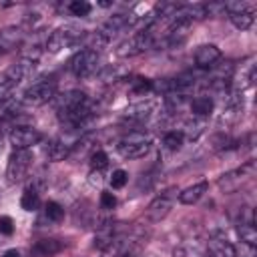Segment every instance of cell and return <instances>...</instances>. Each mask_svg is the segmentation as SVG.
<instances>
[{
  "label": "cell",
  "instance_id": "obj_25",
  "mask_svg": "<svg viewBox=\"0 0 257 257\" xmlns=\"http://www.w3.org/2000/svg\"><path fill=\"white\" fill-rule=\"evenodd\" d=\"M90 10H92V6L86 2V0H72L70 4H68V12L72 14V16H88L90 14Z\"/></svg>",
  "mask_w": 257,
  "mask_h": 257
},
{
  "label": "cell",
  "instance_id": "obj_9",
  "mask_svg": "<svg viewBox=\"0 0 257 257\" xmlns=\"http://www.w3.org/2000/svg\"><path fill=\"white\" fill-rule=\"evenodd\" d=\"M40 139H42L40 131H36L34 126H28V124L14 126L8 135V141L14 147V151H30V147L40 143Z\"/></svg>",
  "mask_w": 257,
  "mask_h": 257
},
{
  "label": "cell",
  "instance_id": "obj_14",
  "mask_svg": "<svg viewBox=\"0 0 257 257\" xmlns=\"http://www.w3.org/2000/svg\"><path fill=\"white\" fill-rule=\"evenodd\" d=\"M64 249V243L60 239H40L32 243L30 247V257H54Z\"/></svg>",
  "mask_w": 257,
  "mask_h": 257
},
{
  "label": "cell",
  "instance_id": "obj_23",
  "mask_svg": "<svg viewBox=\"0 0 257 257\" xmlns=\"http://www.w3.org/2000/svg\"><path fill=\"white\" fill-rule=\"evenodd\" d=\"M183 143H185L183 131H169V133H165V137H163V147H165L167 151H179V149L183 147Z\"/></svg>",
  "mask_w": 257,
  "mask_h": 257
},
{
  "label": "cell",
  "instance_id": "obj_21",
  "mask_svg": "<svg viewBox=\"0 0 257 257\" xmlns=\"http://www.w3.org/2000/svg\"><path fill=\"white\" fill-rule=\"evenodd\" d=\"M239 237L241 241H245L249 247H255L257 243V231H255V225H253V219H247V221H241L239 223Z\"/></svg>",
  "mask_w": 257,
  "mask_h": 257
},
{
  "label": "cell",
  "instance_id": "obj_30",
  "mask_svg": "<svg viewBox=\"0 0 257 257\" xmlns=\"http://www.w3.org/2000/svg\"><path fill=\"white\" fill-rule=\"evenodd\" d=\"M2 257H20V251H16V249H8V251L2 253Z\"/></svg>",
  "mask_w": 257,
  "mask_h": 257
},
{
  "label": "cell",
  "instance_id": "obj_15",
  "mask_svg": "<svg viewBox=\"0 0 257 257\" xmlns=\"http://www.w3.org/2000/svg\"><path fill=\"white\" fill-rule=\"evenodd\" d=\"M155 110V102L153 100H141L137 104H131L126 110H124V118L126 120H133V122H143L145 118L151 116V112Z\"/></svg>",
  "mask_w": 257,
  "mask_h": 257
},
{
  "label": "cell",
  "instance_id": "obj_3",
  "mask_svg": "<svg viewBox=\"0 0 257 257\" xmlns=\"http://www.w3.org/2000/svg\"><path fill=\"white\" fill-rule=\"evenodd\" d=\"M255 175V161H247L245 165H241L239 169H233L225 175H221V179L217 181L219 189L225 193H235L243 183H247L251 177Z\"/></svg>",
  "mask_w": 257,
  "mask_h": 257
},
{
  "label": "cell",
  "instance_id": "obj_16",
  "mask_svg": "<svg viewBox=\"0 0 257 257\" xmlns=\"http://www.w3.org/2000/svg\"><path fill=\"white\" fill-rule=\"evenodd\" d=\"M209 255L211 257H237L235 247L231 245V241L223 239V237H213L209 239Z\"/></svg>",
  "mask_w": 257,
  "mask_h": 257
},
{
  "label": "cell",
  "instance_id": "obj_26",
  "mask_svg": "<svg viewBox=\"0 0 257 257\" xmlns=\"http://www.w3.org/2000/svg\"><path fill=\"white\" fill-rule=\"evenodd\" d=\"M126 181H128V173L126 171H122V169L112 171V175H110V187L112 189H122L126 185Z\"/></svg>",
  "mask_w": 257,
  "mask_h": 257
},
{
  "label": "cell",
  "instance_id": "obj_28",
  "mask_svg": "<svg viewBox=\"0 0 257 257\" xmlns=\"http://www.w3.org/2000/svg\"><path fill=\"white\" fill-rule=\"evenodd\" d=\"M114 207H116V197H114L112 193H108V191H102V193H100V209L110 211V209H114Z\"/></svg>",
  "mask_w": 257,
  "mask_h": 257
},
{
  "label": "cell",
  "instance_id": "obj_24",
  "mask_svg": "<svg viewBox=\"0 0 257 257\" xmlns=\"http://www.w3.org/2000/svg\"><path fill=\"white\" fill-rule=\"evenodd\" d=\"M108 167V157H106V153L104 151H94L92 155H90V169H92V173H100V171H104Z\"/></svg>",
  "mask_w": 257,
  "mask_h": 257
},
{
  "label": "cell",
  "instance_id": "obj_8",
  "mask_svg": "<svg viewBox=\"0 0 257 257\" xmlns=\"http://www.w3.org/2000/svg\"><path fill=\"white\" fill-rule=\"evenodd\" d=\"M30 165H32L30 151H14L10 155L8 167H6V179H8V183H20L28 175Z\"/></svg>",
  "mask_w": 257,
  "mask_h": 257
},
{
  "label": "cell",
  "instance_id": "obj_10",
  "mask_svg": "<svg viewBox=\"0 0 257 257\" xmlns=\"http://www.w3.org/2000/svg\"><path fill=\"white\" fill-rule=\"evenodd\" d=\"M175 193H177V189H169V191L157 195V197L151 201V205L147 207V219H149L151 223H159V221H163V219L171 213L173 203H175V197H177Z\"/></svg>",
  "mask_w": 257,
  "mask_h": 257
},
{
  "label": "cell",
  "instance_id": "obj_12",
  "mask_svg": "<svg viewBox=\"0 0 257 257\" xmlns=\"http://www.w3.org/2000/svg\"><path fill=\"white\" fill-rule=\"evenodd\" d=\"M78 145V141L76 139H68V137H56L50 145H48V149H46V155H48V159L50 161H62V159H66L68 155H70V151L74 149Z\"/></svg>",
  "mask_w": 257,
  "mask_h": 257
},
{
  "label": "cell",
  "instance_id": "obj_13",
  "mask_svg": "<svg viewBox=\"0 0 257 257\" xmlns=\"http://www.w3.org/2000/svg\"><path fill=\"white\" fill-rule=\"evenodd\" d=\"M54 98H56V112L72 110V108H78V106L90 102V98L80 90H66V92H62V94H58Z\"/></svg>",
  "mask_w": 257,
  "mask_h": 257
},
{
  "label": "cell",
  "instance_id": "obj_4",
  "mask_svg": "<svg viewBox=\"0 0 257 257\" xmlns=\"http://www.w3.org/2000/svg\"><path fill=\"white\" fill-rule=\"evenodd\" d=\"M54 96H56V82L54 80H38L24 90L22 102L30 104V106H40V104L52 100Z\"/></svg>",
  "mask_w": 257,
  "mask_h": 257
},
{
  "label": "cell",
  "instance_id": "obj_5",
  "mask_svg": "<svg viewBox=\"0 0 257 257\" xmlns=\"http://www.w3.org/2000/svg\"><path fill=\"white\" fill-rule=\"evenodd\" d=\"M98 66V52L90 50V48H82L78 52L72 54L70 62H68V68L74 76H90Z\"/></svg>",
  "mask_w": 257,
  "mask_h": 257
},
{
  "label": "cell",
  "instance_id": "obj_1",
  "mask_svg": "<svg viewBox=\"0 0 257 257\" xmlns=\"http://www.w3.org/2000/svg\"><path fill=\"white\" fill-rule=\"evenodd\" d=\"M155 28H157V20L151 24H145L139 32H135L126 42L120 44L118 54L120 56H137V54L145 52L147 48H151L155 42Z\"/></svg>",
  "mask_w": 257,
  "mask_h": 257
},
{
  "label": "cell",
  "instance_id": "obj_18",
  "mask_svg": "<svg viewBox=\"0 0 257 257\" xmlns=\"http://www.w3.org/2000/svg\"><path fill=\"white\" fill-rule=\"evenodd\" d=\"M207 189H209V183H207V181H199V183L187 187L185 191H181V193H179V201H181L183 205H193V203H197V201L207 193Z\"/></svg>",
  "mask_w": 257,
  "mask_h": 257
},
{
  "label": "cell",
  "instance_id": "obj_11",
  "mask_svg": "<svg viewBox=\"0 0 257 257\" xmlns=\"http://www.w3.org/2000/svg\"><path fill=\"white\" fill-rule=\"evenodd\" d=\"M195 66L201 68V70H209V68H215L217 62L221 60V50L215 46V44H203L195 50Z\"/></svg>",
  "mask_w": 257,
  "mask_h": 257
},
{
  "label": "cell",
  "instance_id": "obj_27",
  "mask_svg": "<svg viewBox=\"0 0 257 257\" xmlns=\"http://www.w3.org/2000/svg\"><path fill=\"white\" fill-rule=\"evenodd\" d=\"M133 90L137 94H145V92L153 90V80H149V78H135L133 80Z\"/></svg>",
  "mask_w": 257,
  "mask_h": 257
},
{
  "label": "cell",
  "instance_id": "obj_6",
  "mask_svg": "<svg viewBox=\"0 0 257 257\" xmlns=\"http://www.w3.org/2000/svg\"><path fill=\"white\" fill-rule=\"evenodd\" d=\"M82 38V30H78L76 26H62L58 30H54L48 40H46V50L48 52H58L62 48L74 46L78 40Z\"/></svg>",
  "mask_w": 257,
  "mask_h": 257
},
{
  "label": "cell",
  "instance_id": "obj_19",
  "mask_svg": "<svg viewBox=\"0 0 257 257\" xmlns=\"http://www.w3.org/2000/svg\"><path fill=\"white\" fill-rule=\"evenodd\" d=\"M213 108H215V102H213V98L211 96H195L193 100H191V112L195 114V116H201V118H205V116H209L211 112H213Z\"/></svg>",
  "mask_w": 257,
  "mask_h": 257
},
{
  "label": "cell",
  "instance_id": "obj_2",
  "mask_svg": "<svg viewBox=\"0 0 257 257\" xmlns=\"http://www.w3.org/2000/svg\"><path fill=\"white\" fill-rule=\"evenodd\" d=\"M149 149H151L149 137H145L143 133H137V131L124 135L116 143V151L124 159H141V157H145L149 153Z\"/></svg>",
  "mask_w": 257,
  "mask_h": 257
},
{
  "label": "cell",
  "instance_id": "obj_7",
  "mask_svg": "<svg viewBox=\"0 0 257 257\" xmlns=\"http://www.w3.org/2000/svg\"><path fill=\"white\" fill-rule=\"evenodd\" d=\"M225 12L229 14L231 24L239 30H247L255 22V10L245 2H225Z\"/></svg>",
  "mask_w": 257,
  "mask_h": 257
},
{
  "label": "cell",
  "instance_id": "obj_17",
  "mask_svg": "<svg viewBox=\"0 0 257 257\" xmlns=\"http://www.w3.org/2000/svg\"><path fill=\"white\" fill-rule=\"evenodd\" d=\"M22 30L20 28H4L0 30V52H8V50H14L16 46H20L22 42Z\"/></svg>",
  "mask_w": 257,
  "mask_h": 257
},
{
  "label": "cell",
  "instance_id": "obj_22",
  "mask_svg": "<svg viewBox=\"0 0 257 257\" xmlns=\"http://www.w3.org/2000/svg\"><path fill=\"white\" fill-rule=\"evenodd\" d=\"M44 219L48 223H60L64 219V207L56 201H48L44 205Z\"/></svg>",
  "mask_w": 257,
  "mask_h": 257
},
{
  "label": "cell",
  "instance_id": "obj_29",
  "mask_svg": "<svg viewBox=\"0 0 257 257\" xmlns=\"http://www.w3.org/2000/svg\"><path fill=\"white\" fill-rule=\"evenodd\" d=\"M0 233L2 235H12L14 233V221L10 217H0Z\"/></svg>",
  "mask_w": 257,
  "mask_h": 257
},
{
  "label": "cell",
  "instance_id": "obj_20",
  "mask_svg": "<svg viewBox=\"0 0 257 257\" xmlns=\"http://www.w3.org/2000/svg\"><path fill=\"white\" fill-rule=\"evenodd\" d=\"M20 207L24 211H36L40 207V195H38V191L32 185L24 189V193L20 197Z\"/></svg>",
  "mask_w": 257,
  "mask_h": 257
}]
</instances>
